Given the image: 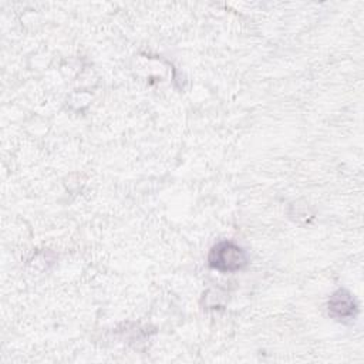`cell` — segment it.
<instances>
[{
	"label": "cell",
	"mask_w": 364,
	"mask_h": 364,
	"mask_svg": "<svg viewBox=\"0 0 364 364\" xmlns=\"http://www.w3.org/2000/svg\"><path fill=\"white\" fill-rule=\"evenodd\" d=\"M208 260L219 272H237L247 264V255L239 245L223 240L212 247Z\"/></svg>",
	"instance_id": "cell-1"
},
{
	"label": "cell",
	"mask_w": 364,
	"mask_h": 364,
	"mask_svg": "<svg viewBox=\"0 0 364 364\" xmlns=\"http://www.w3.org/2000/svg\"><path fill=\"white\" fill-rule=\"evenodd\" d=\"M328 314L337 320L354 318L357 314L354 297L347 290H337L328 300Z\"/></svg>",
	"instance_id": "cell-2"
}]
</instances>
